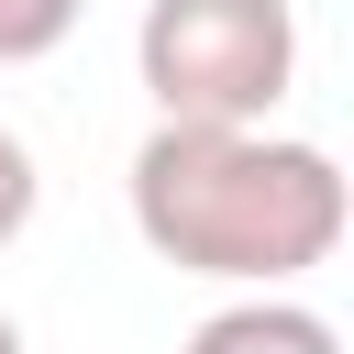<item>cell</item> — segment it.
I'll use <instances>...</instances> for the list:
<instances>
[{
  "label": "cell",
  "instance_id": "cell-1",
  "mask_svg": "<svg viewBox=\"0 0 354 354\" xmlns=\"http://www.w3.org/2000/svg\"><path fill=\"white\" fill-rule=\"evenodd\" d=\"M343 221V166L277 122H155L133 144V232L177 277L299 288L310 266H332Z\"/></svg>",
  "mask_w": 354,
  "mask_h": 354
},
{
  "label": "cell",
  "instance_id": "cell-2",
  "mask_svg": "<svg viewBox=\"0 0 354 354\" xmlns=\"http://www.w3.org/2000/svg\"><path fill=\"white\" fill-rule=\"evenodd\" d=\"M133 77L155 122H277L299 88V11L288 0H144Z\"/></svg>",
  "mask_w": 354,
  "mask_h": 354
},
{
  "label": "cell",
  "instance_id": "cell-3",
  "mask_svg": "<svg viewBox=\"0 0 354 354\" xmlns=\"http://www.w3.org/2000/svg\"><path fill=\"white\" fill-rule=\"evenodd\" d=\"M188 354H343V332H332L321 310H299L288 288H254V299L210 310V321L188 332Z\"/></svg>",
  "mask_w": 354,
  "mask_h": 354
},
{
  "label": "cell",
  "instance_id": "cell-4",
  "mask_svg": "<svg viewBox=\"0 0 354 354\" xmlns=\"http://www.w3.org/2000/svg\"><path fill=\"white\" fill-rule=\"evenodd\" d=\"M77 33V0H0V66H33Z\"/></svg>",
  "mask_w": 354,
  "mask_h": 354
},
{
  "label": "cell",
  "instance_id": "cell-5",
  "mask_svg": "<svg viewBox=\"0 0 354 354\" xmlns=\"http://www.w3.org/2000/svg\"><path fill=\"white\" fill-rule=\"evenodd\" d=\"M33 199H44V177H33V144H22V133H0V243H22Z\"/></svg>",
  "mask_w": 354,
  "mask_h": 354
},
{
  "label": "cell",
  "instance_id": "cell-6",
  "mask_svg": "<svg viewBox=\"0 0 354 354\" xmlns=\"http://www.w3.org/2000/svg\"><path fill=\"white\" fill-rule=\"evenodd\" d=\"M0 354H22V321H11V310H0Z\"/></svg>",
  "mask_w": 354,
  "mask_h": 354
}]
</instances>
